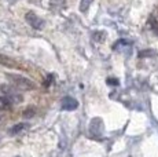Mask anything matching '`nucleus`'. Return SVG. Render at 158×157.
Instances as JSON below:
<instances>
[{
  "label": "nucleus",
  "mask_w": 158,
  "mask_h": 157,
  "mask_svg": "<svg viewBox=\"0 0 158 157\" xmlns=\"http://www.w3.org/2000/svg\"><path fill=\"white\" fill-rule=\"evenodd\" d=\"M7 78L11 81V84H14L17 88L23 90V91H29V90H35L36 84L32 80H29L28 77L21 76V74H15V73H7L6 74Z\"/></svg>",
  "instance_id": "1"
},
{
  "label": "nucleus",
  "mask_w": 158,
  "mask_h": 157,
  "mask_svg": "<svg viewBox=\"0 0 158 157\" xmlns=\"http://www.w3.org/2000/svg\"><path fill=\"white\" fill-rule=\"evenodd\" d=\"M0 91H2V99L4 104H19V102L23 101V96L19 94L18 91H15L13 87L8 86H0Z\"/></svg>",
  "instance_id": "2"
},
{
  "label": "nucleus",
  "mask_w": 158,
  "mask_h": 157,
  "mask_svg": "<svg viewBox=\"0 0 158 157\" xmlns=\"http://www.w3.org/2000/svg\"><path fill=\"white\" fill-rule=\"evenodd\" d=\"M25 18H26V22H28L33 29H36V31H41V29L44 28V21L41 19L40 17L36 15L35 13H28Z\"/></svg>",
  "instance_id": "3"
},
{
  "label": "nucleus",
  "mask_w": 158,
  "mask_h": 157,
  "mask_svg": "<svg viewBox=\"0 0 158 157\" xmlns=\"http://www.w3.org/2000/svg\"><path fill=\"white\" fill-rule=\"evenodd\" d=\"M77 108H78V102H77V99H74L73 96L68 95L62 99V109L63 110L72 112V110H76Z\"/></svg>",
  "instance_id": "4"
},
{
  "label": "nucleus",
  "mask_w": 158,
  "mask_h": 157,
  "mask_svg": "<svg viewBox=\"0 0 158 157\" xmlns=\"http://www.w3.org/2000/svg\"><path fill=\"white\" fill-rule=\"evenodd\" d=\"M89 129H91V132H92V135H95V137H101L102 132H103V121H102V119H99V117L94 119L92 121H91Z\"/></svg>",
  "instance_id": "5"
},
{
  "label": "nucleus",
  "mask_w": 158,
  "mask_h": 157,
  "mask_svg": "<svg viewBox=\"0 0 158 157\" xmlns=\"http://www.w3.org/2000/svg\"><path fill=\"white\" fill-rule=\"evenodd\" d=\"M26 127H28V124H26V123H19V124H15L13 128L8 131V134H10V135H15V134H18V132L23 131Z\"/></svg>",
  "instance_id": "6"
},
{
  "label": "nucleus",
  "mask_w": 158,
  "mask_h": 157,
  "mask_svg": "<svg viewBox=\"0 0 158 157\" xmlns=\"http://www.w3.org/2000/svg\"><path fill=\"white\" fill-rule=\"evenodd\" d=\"M13 62H14L13 59L7 58V57H3V55H0V63H3V65H6V66H10V68H14V66H15V63H13Z\"/></svg>",
  "instance_id": "7"
},
{
  "label": "nucleus",
  "mask_w": 158,
  "mask_h": 157,
  "mask_svg": "<svg viewBox=\"0 0 158 157\" xmlns=\"http://www.w3.org/2000/svg\"><path fill=\"white\" fill-rule=\"evenodd\" d=\"M91 3H92V0H81V3H80V10L83 11V13H85L88 8H89Z\"/></svg>",
  "instance_id": "8"
},
{
  "label": "nucleus",
  "mask_w": 158,
  "mask_h": 157,
  "mask_svg": "<svg viewBox=\"0 0 158 157\" xmlns=\"http://www.w3.org/2000/svg\"><path fill=\"white\" fill-rule=\"evenodd\" d=\"M66 0H51V7L54 8H62L65 6Z\"/></svg>",
  "instance_id": "9"
},
{
  "label": "nucleus",
  "mask_w": 158,
  "mask_h": 157,
  "mask_svg": "<svg viewBox=\"0 0 158 157\" xmlns=\"http://www.w3.org/2000/svg\"><path fill=\"white\" fill-rule=\"evenodd\" d=\"M52 81H54V76H52V74H48V77H47V80H45L44 86H45V87L51 86V83H52Z\"/></svg>",
  "instance_id": "10"
},
{
  "label": "nucleus",
  "mask_w": 158,
  "mask_h": 157,
  "mask_svg": "<svg viewBox=\"0 0 158 157\" xmlns=\"http://www.w3.org/2000/svg\"><path fill=\"white\" fill-rule=\"evenodd\" d=\"M106 81H107V84H111V86H117V84H118L117 78H107Z\"/></svg>",
  "instance_id": "11"
},
{
  "label": "nucleus",
  "mask_w": 158,
  "mask_h": 157,
  "mask_svg": "<svg viewBox=\"0 0 158 157\" xmlns=\"http://www.w3.org/2000/svg\"><path fill=\"white\" fill-rule=\"evenodd\" d=\"M33 113H35V110H30V109H28V110H26V112H25V113H23V116H25V117H26V116H29V114H30V116H32V114H33Z\"/></svg>",
  "instance_id": "12"
}]
</instances>
